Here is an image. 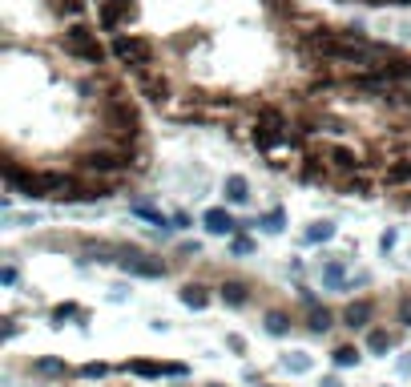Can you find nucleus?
Here are the masks:
<instances>
[{
	"label": "nucleus",
	"mask_w": 411,
	"mask_h": 387,
	"mask_svg": "<svg viewBox=\"0 0 411 387\" xmlns=\"http://www.w3.org/2000/svg\"><path fill=\"white\" fill-rule=\"evenodd\" d=\"M343 85H347L355 97H367V101H387L399 89L383 65H379V69H355V73L343 77Z\"/></svg>",
	"instance_id": "obj_1"
},
{
	"label": "nucleus",
	"mask_w": 411,
	"mask_h": 387,
	"mask_svg": "<svg viewBox=\"0 0 411 387\" xmlns=\"http://www.w3.org/2000/svg\"><path fill=\"white\" fill-rule=\"evenodd\" d=\"M117 266H121V275H129V278H165L170 275V266H165L162 258H150V254H141L137 246H121Z\"/></svg>",
	"instance_id": "obj_2"
},
{
	"label": "nucleus",
	"mask_w": 411,
	"mask_h": 387,
	"mask_svg": "<svg viewBox=\"0 0 411 387\" xmlns=\"http://www.w3.org/2000/svg\"><path fill=\"white\" fill-rule=\"evenodd\" d=\"M61 53L65 57H77V61H85V65H101V45H97V33H89L85 25H77L73 33H65L61 37Z\"/></svg>",
	"instance_id": "obj_3"
},
{
	"label": "nucleus",
	"mask_w": 411,
	"mask_h": 387,
	"mask_svg": "<svg viewBox=\"0 0 411 387\" xmlns=\"http://www.w3.org/2000/svg\"><path fill=\"white\" fill-rule=\"evenodd\" d=\"M113 53H117V61L125 65V69H150L153 65V45L141 37H125V33H117L113 37Z\"/></svg>",
	"instance_id": "obj_4"
},
{
	"label": "nucleus",
	"mask_w": 411,
	"mask_h": 387,
	"mask_svg": "<svg viewBox=\"0 0 411 387\" xmlns=\"http://www.w3.org/2000/svg\"><path fill=\"white\" fill-rule=\"evenodd\" d=\"M323 165L327 170H339V174H347V178L367 170V162H363L351 146H323Z\"/></svg>",
	"instance_id": "obj_5"
},
{
	"label": "nucleus",
	"mask_w": 411,
	"mask_h": 387,
	"mask_svg": "<svg viewBox=\"0 0 411 387\" xmlns=\"http://www.w3.org/2000/svg\"><path fill=\"white\" fill-rule=\"evenodd\" d=\"M202 226H206L214 238H234L238 234V218L226 210V206H210V210L202 214Z\"/></svg>",
	"instance_id": "obj_6"
},
{
	"label": "nucleus",
	"mask_w": 411,
	"mask_h": 387,
	"mask_svg": "<svg viewBox=\"0 0 411 387\" xmlns=\"http://www.w3.org/2000/svg\"><path fill=\"white\" fill-rule=\"evenodd\" d=\"M371 315H375V302L371 299H355L343 307V327H351V331H371Z\"/></svg>",
	"instance_id": "obj_7"
},
{
	"label": "nucleus",
	"mask_w": 411,
	"mask_h": 387,
	"mask_svg": "<svg viewBox=\"0 0 411 387\" xmlns=\"http://www.w3.org/2000/svg\"><path fill=\"white\" fill-rule=\"evenodd\" d=\"M379 186L383 190H403V186H411V158H399V162H391L379 174Z\"/></svg>",
	"instance_id": "obj_8"
},
{
	"label": "nucleus",
	"mask_w": 411,
	"mask_h": 387,
	"mask_svg": "<svg viewBox=\"0 0 411 387\" xmlns=\"http://www.w3.org/2000/svg\"><path fill=\"white\" fill-rule=\"evenodd\" d=\"M319 278H323V287H327V290H347V287H351L347 266L339 263V258H327V263L319 266Z\"/></svg>",
	"instance_id": "obj_9"
},
{
	"label": "nucleus",
	"mask_w": 411,
	"mask_h": 387,
	"mask_svg": "<svg viewBox=\"0 0 411 387\" xmlns=\"http://www.w3.org/2000/svg\"><path fill=\"white\" fill-rule=\"evenodd\" d=\"M218 295H222V302L226 307H234V311L250 302V287L242 283V278H226L222 287H218Z\"/></svg>",
	"instance_id": "obj_10"
},
{
	"label": "nucleus",
	"mask_w": 411,
	"mask_h": 387,
	"mask_svg": "<svg viewBox=\"0 0 411 387\" xmlns=\"http://www.w3.org/2000/svg\"><path fill=\"white\" fill-rule=\"evenodd\" d=\"M222 194H226V202H230V206H246V202H250V182H246L242 174H226Z\"/></svg>",
	"instance_id": "obj_11"
},
{
	"label": "nucleus",
	"mask_w": 411,
	"mask_h": 387,
	"mask_svg": "<svg viewBox=\"0 0 411 387\" xmlns=\"http://www.w3.org/2000/svg\"><path fill=\"white\" fill-rule=\"evenodd\" d=\"M177 299L186 302L190 311H206V307H210V287H202V283H186V287L177 290Z\"/></svg>",
	"instance_id": "obj_12"
},
{
	"label": "nucleus",
	"mask_w": 411,
	"mask_h": 387,
	"mask_svg": "<svg viewBox=\"0 0 411 387\" xmlns=\"http://www.w3.org/2000/svg\"><path fill=\"white\" fill-rule=\"evenodd\" d=\"M129 210L137 214V218H146V222H153V230H174V218L162 210H153V206H146V202H133Z\"/></svg>",
	"instance_id": "obj_13"
},
{
	"label": "nucleus",
	"mask_w": 411,
	"mask_h": 387,
	"mask_svg": "<svg viewBox=\"0 0 411 387\" xmlns=\"http://www.w3.org/2000/svg\"><path fill=\"white\" fill-rule=\"evenodd\" d=\"M125 371L141 375V379H162V375H170V363H153V359H133V363H125Z\"/></svg>",
	"instance_id": "obj_14"
},
{
	"label": "nucleus",
	"mask_w": 411,
	"mask_h": 387,
	"mask_svg": "<svg viewBox=\"0 0 411 387\" xmlns=\"http://www.w3.org/2000/svg\"><path fill=\"white\" fill-rule=\"evenodd\" d=\"M307 327H311L314 335H327V331L335 327V311H331V307H314V311H307Z\"/></svg>",
	"instance_id": "obj_15"
},
{
	"label": "nucleus",
	"mask_w": 411,
	"mask_h": 387,
	"mask_svg": "<svg viewBox=\"0 0 411 387\" xmlns=\"http://www.w3.org/2000/svg\"><path fill=\"white\" fill-rule=\"evenodd\" d=\"M391 347H395V335H391V331H383V327H371V331H367V351H371V355H387Z\"/></svg>",
	"instance_id": "obj_16"
},
{
	"label": "nucleus",
	"mask_w": 411,
	"mask_h": 387,
	"mask_svg": "<svg viewBox=\"0 0 411 387\" xmlns=\"http://www.w3.org/2000/svg\"><path fill=\"white\" fill-rule=\"evenodd\" d=\"M339 234V226L335 222H311V230H307V246H319V242H331V238Z\"/></svg>",
	"instance_id": "obj_17"
},
{
	"label": "nucleus",
	"mask_w": 411,
	"mask_h": 387,
	"mask_svg": "<svg viewBox=\"0 0 411 387\" xmlns=\"http://www.w3.org/2000/svg\"><path fill=\"white\" fill-rule=\"evenodd\" d=\"M254 226H262L266 234H283V226H287V210H283V206H274V210H266Z\"/></svg>",
	"instance_id": "obj_18"
},
{
	"label": "nucleus",
	"mask_w": 411,
	"mask_h": 387,
	"mask_svg": "<svg viewBox=\"0 0 411 387\" xmlns=\"http://www.w3.org/2000/svg\"><path fill=\"white\" fill-rule=\"evenodd\" d=\"M33 371H37V375H49V379H65V371H69V367H65L61 359H53V355H40V359H33Z\"/></svg>",
	"instance_id": "obj_19"
},
{
	"label": "nucleus",
	"mask_w": 411,
	"mask_h": 387,
	"mask_svg": "<svg viewBox=\"0 0 411 387\" xmlns=\"http://www.w3.org/2000/svg\"><path fill=\"white\" fill-rule=\"evenodd\" d=\"M339 190H343V194H355V198H371L375 186H371L363 174H351V178H343V182H339Z\"/></svg>",
	"instance_id": "obj_20"
},
{
	"label": "nucleus",
	"mask_w": 411,
	"mask_h": 387,
	"mask_svg": "<svg viewBox=\"0 0 411 387\" xmlns=\"http://www.w3.org/2000/svg\"><path fill=\"white\" fill-rule=\"evenodd\" d=\"M266 331H270L274 339L290 335V315L287 311H266Z\"/></svg>",
	"instance_id": "obj_21"
},
{
	"label": "nucleus",
	"mask_w": 411,
	"mask_h": 387,
	"mask_svg": "<svg viewBox=\"0 0 411 387\" xmlns=\"http://www.w3.org/2000/svg\"><path fill=\"white\" fill-rule=\"evenodd\" d=\"M331 359H335V367H355V363H359L363 355H359V347L343 343V347H335V355H331Z\"/></svg>",
	"instance_id": "obj_22"
},
{
	"label": "nucleus",
	"mask_w": 411,
	"mask_h": 387,
	"mask_svg": "<svg viewBox=\"0 0 411 387\" xmlns=\"http://www.w3.org/2000/svg\"><path fill=\"white\" fill-rule=\"evenodd\" d=\"M283 367H287V371H295V375L311 371V355H307V351H295V355H287V359H283Z\"/></svg>",
	"instance_id": "obj_23"
},
{
	"label": "nucleus",
	"mask_w": 411,
	"mask_h": 387,
	"mask_svg": "<svg viewBox=\"0 0 411 387\" xmlns=\"http://www.w3.org/2000/svg\"><path fill=\"white\" fill-rule=\"evenodd\" d=\"M395 323L411 331V290H407V295H399V302H395Z\"/></svg>",
	"instance_id": "obj_24"
},
{
	"label": "nucleus",
	"mask_w": 411,
	"mask_h": 387,
	"mask_svg": "<svg viewBox=\"0 0 411 387\" xmlns=\"http://www.w3.org/2000/svg\"><path fill=\"white\" fill-rule=\"evenodd\" d=\"M81 307H73V302H61V307H53V319H57V323H65V319H81Z\"/></svg>",
	"instance_id": "obj_25"
},
{
	"label": "nucleus",
	"mask_w": 411,
	"mask_h": 387,
	"mask_svg": "<svg viewBox=\"0 0 411 387\" xmlns=\"http://www.w3.org/2000/svg\"><path fill=\"white\" fill-rule=\"evenodd\" d=\"M250 250H254V238H246V234H234V238H230V254H238V258H242V254H250Z\"/></svg>",
	"instance_id": "obj_26"
},
{
	"label": "nucleus",
	"mask_w": 411,
	"mask_h": 387,
	"mask_svg": "<svg viewBox=\"0 0 411 387\" xmlns=\"http://www.w3.org/2000/svg\"><path fill=\"white\" fill-rule=\"evenodd\" d=\"M105 371H109L105 363H81V375H85V379H101Z\"/></svg>",
	"instance_id": "obj_27"
},
{
	"label": "nucleus",
	"mask_w": 411,
	"mask_h": 387,
	"mask_svg": "<svg viewBox=\"0 0 411 387\" xmlns=\"http://www.w3.org/2000/svg\"><path fill=\"white\" fill-rule=\"evenodd\" d=\"M395 242H399L395 230H383V234H379V250H383V254H391V250H395Z\"/></svg>",
	"instance_id": "obj_28"
},
{
	"label": "nucleus",
	"mask_w": 411,
	"mask_h": 387,
	"mask_svg": "<svg viewBox=\"0 0 411 387\" xmlns=\"http://www.w3.org/2000/svg\"><path fill=\"white\" fill-rule=\"evenodd\" d=\"M299 302L307 307V311H314V307H323V302L314 299V290H311V287H299Z\"/></svg>",
	"instance_id": "obj_29"
},
{
	"label": "nucleus",
	"mask_w": 411,
	"mask_h": 387,
	"mask_svg": "<svg viewBox=\"0 0 411 387\" xmlns=\"http://www.w3.org/2000/svg\"><path fill=\"white\" fill-rule=\"evenodd\" d=\"M226 347H230V351H238V355H242V351H246V339H242V335H226Z\"/></svg>",
	"instance_id": "obj_30"
},
{
	"label": "nucleus",
	"mask_w": 411,
	"mask_h": 387,
	"mask_svg": "<svg viewBox=\"0 0 411 387\" xmlns=\"http://www.w3.org/2000/svg\"><path fill=\"white\" fill-rule=\"evenodd\" d=\"M0 283H4V287H13V283H16V266H4V271H0Z\"/></svg>",
	"instance_id": "obj_31"
},
{
	"label": "nucleus",
	"mask_w": 411,
	"mask_h": 387,
	"mask_svg": "<svg viewBox=\"0 0 411 387\" xmlns=\"http://www.w3.org/2000/svg\"><path fill=\"white\" fill-rule=\"evenodd\" d=\"M190 226V214H174V230H186Z\"/></svg>",
	"instance_id": "obj_32"
},
{
	"label": "nucleus",
	"mask_w": 411,
	"mask_h": 387,
	"mask_svg": "<svg viewBox=\"0 0 411 387\" xmlns=\"http://www.w3.org/2000/svg\"><path fill=\"white\" fill-rule=\"evenodd\" d=\"M399 375H411V351L403 355V359H399Z\"/></svg>",
	"instance_id": "obj_33"
},
{
	"label": "nucleus",
	"mask_w": 411,
	"mask_h": 387,
	"mask_svg": "<svg viewBox=\"0 0 411 387\" xmlns=\"http://www.w3.org/2000/svg\"><path fill=\"white\" fill-rule=\"evenodd\" d=\"M391 9H411V0H387Z\"/></svg>",
	"instance_id": "obj_34"
},
{
	"label": "nucleus",
	"mask_w": 411,
	"mask_h": 387,
	"mask_svg": "<svg viewBox=\"0 0 411 387\" xmlns=\"http://www.w3.org/2000/svg\"><path fill=\"white\" fill-rule=\"evenodd\" d=\"M323 387H343V383H339L335 375H327V379H323Z\"/></svg>",
	"instance_id": "obj_35"
},
{
	"label": "nucleus",
	"mask_w": 411,
	"mask_h": 387,
	"mask_svg": "<svg viewBox=\"0 0 411 387\" xmlns=\"http://www.w3.org/2000/svg\"><path fill=\"white\" fill-rule=\"evenodd\" d=\"M262 387H270V383H262Z\"/></svg>",
	"instance_id": "obj_36"
},
{
	"label": "nucleus",
	"mask_w": 411,
	"mask_h": 387,
	"mask_svg": "<svg viewBox=\"0 0 411 387\" xmlns=\"http://www.w3.org/2000/svg\"><path fill=\"white\" fill-rule=\"evenodd\" d=\"M210 387H218V383H210Z\"/></svg>",
	"instance_id": "obj_37"
}]
</instances>
